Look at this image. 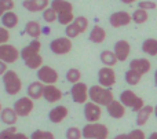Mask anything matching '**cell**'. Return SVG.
<instances>
[{"instance_id":"6da1fadb","label":"cell","mask_w":157,"mask_h":139,"mask_svg":"<svg viewBox=\"0 0 157 139\" xmlns=\"http://www.w3.org/2000/svg\"><path fill=\"white\" fill-rule=\"evenodd\" d=\"M51 7L57 11L58 14V22L61 25H71L75 21V14H73V4L68 0H52Z\"/></svg>"},{"instance_id":"7a4b0ae2","label":"cell","mask_w":157,"mask_h":139,"mask_svg":"<svg viewBox=\"0 0 157 139\" xmlns=\"http://www.w3.org/2000/svg\"><path fill=\"white\" fill-rule=\"evenodd\" d=\"M90 101L99 105V106H108L109 103L114 101L113 91L99 84L92 85V87H90Z\"/></svg>"},{"instance_id":"3957f363","label":"cell","mask_w":157,"mask_h":139,"mask_svg":"<svg viewBox=\"0 0 157 139\" xmlns=\"http://www.w3.org/2000/svg\"><path fill=\"white\" fill-rule=\"evenodd\" d=\"M3 84L4 90L8 95H18L22 90V80L19 79L18 73L15 70H7L3 76Z\"/></svg>"},{"instance_id":"277c9868","label":"cell","mask_w":157,"mask_h":139,"mask_svg":"<svg viewBox=\"0 0 157 139\" xmlns=\"http://www.w3.org/2000/svg\"><path fill=\"white\" fill-rule=\"evenodd\" d=\"M83 137L86 139H108L109 128L102 123H88L83 128Z\"/></svg>"},{"instance_id":"5b68a950","label":"cell","mask_w":157,"mask_h":139,"mask_svg":"<svg viewBox=\"0 0 157 139\" xmlns=\"http://www.w3.org/2000/svg\"><path fill=\"white\" fill-rule=\"evenodd\" d=\"M120 102H121L125 107H130L131 110H134V112H136V113L145 106L144 99H142L141 96H138L131 90H124L120 94Z\"/></svg>"},{"instance_id":"8992f818","label":"cell","mask_w":157,"mask_h":139,"mask_svg":"<svg viewBox=\"0 0 157 139\" xmlns=\"http://www.w3.org/2000/svg\"><path fill=\"white\" fill-rule=\"evenodd\" d=\"M71 95L75 103L86 105L90 99V88L87 87L86 83H76L71 88Z\"/></svg>"},{"instance_id":"52a82bcc","label":"cell","mask_w":157,"mask_h":139,"mask_svg":"<svg viewBox=\"0 0 157 139\" xmlns=\"http://www.w3.org/2000/svg\"><path fill=\"white\" fill-rule=\"evenodd\" d=\"M73 48V43L72 39L69 37H57L50 43V50L54 52L55 55H66L72 51Z\"/></svg>"},{"instance_id":"ba28073f","label":"cell","mask_w":157,"mask_h":139,"mask_svg":"<svg viewBox=\"0 0 157 139\" xmlns=\"http://www.w3.org/2000/svg\"><path fill=\"white\" fill-rule=\"evenodd\" d=\"M19 58H21V51L15 46L10 43L0 46V61L10 65V63H15Z\"/></svg>"},{"instance_id":"9c48e42d","label":"cell","mask_w":157,"mask_h":139,"mask_svg":"<svg viewBox=\"0 0 157 139\" xmlns=\"http://www.w3.org/2000/svg\"><path fill=\"white\" fill-rule=\"evenodd\" d=\"M36 76H37V80L39 81H41L43 84H55V83L58 81V79H59V74H58V72L55 70L54 68H51V66H47V65H43L40 69L37 70V73H36Z\"/></svg>"},{"instance_id":"30bf717a","label":"cell","mask_w":157,"mask_h":139,"mask_svg":"<svg viewBox=\"0 0 157 139\" xmlns=\"http://www.w3.org/2000/svg\"><path fill=\"white\" fill-rule=\"evenodd\" d=\"M14 110L17 112V115L19 117H26L35 109V103H33V99L29 98V96H22V98L17 99L14 102Z\"/></svg>"},{"instance_id":"8fae6325","label":"cell","mask_w":157,"mask_h":139,"mask_svg":"<svg viewBox=\"0 0 157 139\" xmlns=\"http://www.w3.org/2000/svg\"><path fill=\"white\" fill-rule=\"evenodd\" d=\"M98 83L99 85L106 88H112L116 84V72L113 70V68L109 66H103L98 70Z\"/></svg>"},{"instance_id":"7c38bea8","label":"cell","mask_w":157,"mask_h":139,"mask_svg":"<svg viewBox=\"0 0 157 139\" xmlns=\"http://www.w3.org/2000/svg\"><path fill=\"white\" fill-rule=\"evenodd\" d=\"M132 22V15L127 11H116L109 17V24L112 28H123Z\"/></svg>"},{"instance_id":"4fadbf2b","label":"cell","mask_w":157,"mask_h":139,"mask_svg":"<svg viewBox=\"0 0 157 139\" xmlns=\"http://www.w3.org/2000/svg\"><path fill=\"white\" fill-rule=\"evenodd\" d=\"M102 116V109L99 105L94 103V102H87L84 105V117L88 123H98Z\"/></svg>"},{"instance_id":"5bb4252c","label":"cell","mask_w":157,"mask_h":139,"mask_svg":"<svg viewBox=\"0 0 157 139\" xmlns=\"http://www.w3.org/2000/svg\"><path fill=\"white\" fill-rule=\"evenodd\" d=\"M62 96H63L62 91L55 84H47L46 87H44L43 98L46 99L47 102H50V103H57V102H59L61 99H62Z\"/></svg>"},{"instance_id":"9a60e30c","label":"cell","mask_w":157,"mask_h":139,"mask_svg":"<svg viewBox=\"0 0 157 139\" xmlns=\"http://www.w3.org/2000/svg\"><path fill=\"white\" fill-rule=\"evenodd\" d=\"M69 115V109L63 105H58V106L52 107L48 113V120L51 121L52 124H59L68 117Z\"/></svg>"},{"instance_id":"2e32d148","label":"cell","mask_w":157,"mask_h":139,"mask_svg":"<svg viewBox=\"0 0 157 139\" xmlns=\"http://www.w3.org/2000/svg\"><path fill=\"white\" fill-rule=\"evenodd\" d=\"M114 54H116L117 59L119 62H124L127 61V58L130 57V52H131V46L127 40H119L114 43Z\"/></svg>"},{"instance_id":"e0dca14e","label":"cell","mask_w":157,"mask_h":139,"mask_svg":"<svg viewBox=\"0 0 157 139\" xmlns=\"http://www.w3.org/2000/svg\"><path fill=\"white\" fill-rule=\"evenodd\" d=\"M40 50H41V41L37 40V39L32 40L26 47H24V48L21 50L22 61H26V59H29V58L35 57V55H39L40 54Z\"/></svg>"},{"instance_id":"ac0fdd59","label":"cell","mask_w":157,"mask_h":139,"mask_svg":"<svg viewBox=\"0 0 157 139\" xmlns=\"http://www.w3.org/2000/svg\"><path fill=\"white\" fill-rule=\"evenodd\" d=\"M125 109H127V107H125L120 101H116V99H114L112 103H109L108 106H106L108 115L110 116L112 118H116V120H120V118L124 117L125 116Z\"/></svg>"},{"instance_id":"d6986e66","label":"cell","mask_w":157,"mask_h":139,"mask_svg":"<svg viewBox=\"0 0 157 139\" xmlns=\"http://www.w3.org/2000/svg\"><path fill=\"white\" fill-rule=\"evenodd\" d=\"M130 69H134L138 73H141L142 76L146 73H149L150 69H152V63H150L149 59L146 58H135L130 62Z\"/></svg>"},{"instance_id":"ffe728a7","label":"cell","mask_w":157,"mask_h":139,"mask_svg":"<svg viewBox=\"0 0 157 139\" xmlns=\"http://www.w3.org/2000/svg\"><path fill=\"white\" fill-rule=\"evenodd\" d=\"M22 6L30 13H40L48 8L50 0H24Z\"/></svg>"},{"instance_id":"44dd1931","label":"cell","mask_w":157,"mask_h":139,"mask_svg":"<svg viewBox=\"0 0 157 139\" xmlns=\"http://www.w3.org/2000/svg\"><path fill=\"white\" fill-rule=\"evenodd\" d=\"M18 117L19 116L17 115V112L14 110V107H4L3 112H2V115H0V120H2V123L6 124V126H8V127L15 126V123L18 121Z\"/></svg>"},{"instance_id":"7402d4cb","label":"cell","mask_w":157,"mask_h":139,"mask_svg":"<svg viewBox=\"0 0 157 139\" xmlns=\"http://www.w3.org/2000/svg\"><path fill=\"white\" fill-rule=\"evenodd\" d=\"M44 87H46V84H43V83L39 81V80H37V81L30 83V84L28 85V96H29V98H32L33 101L43 98Z\"/></svg>"},{"instance_id":"603a6c76","label":"cell","mask_w":157,"mask_h":139,"mask_svg":"<svg viewBox=\"0 0 157 139\" xmlns=\"http://www.w3.org/2000/svg\"><path fill=\"white\" fill-rule=\"evenodd\" d=\"M155 113V107L152 105H145L138 113H136V126L142 127L149 121V118L152 117V115Z\"/></svg>"},{"instance_id":"cb8c5ba5","label":"cell","mask_w":157,"mask_h":139,"mask_svg":"<svg viewBox=\"0 0 157 139\" xmlns=\"http://www.w3.org/2000/svg\"><path fill=\"white\" fill-rule=\"evenodd\" d=\"M105 39H106V30L102 26H98V25H95L92 28L88 35V40L95 44H102L105 41Z\"/></svg>"},{"instance_id":"d4e9b609","label":"cell","mask_w":157,"mask_h":139,"mask_svg":"<svg viewBox=\"0 0 157 139\" xmlns=\"http://www.w3.org/2000/svg\"><path fill=\"white\" fill-rule=\"evenodd\" d=\"M43 32V28L37 21H28L25 25V33L32 39H39Z\"/></svg>"},{"instance_id":"484cf974","label":"cell","mask_w":157,"mask_h":139,"mask_svg":"<svg viewBox=\"0 0 157 139\" xmlns=\"http://www.w3.org/2000/svg\"><path fill=\"white\" fill-rule=\"evenodd\" d=\"M18 22H19V18L14 11H7V13L2 17V24H3V26L7 28V29H14V28L18 25Z\"/></svg>"},{"instance_id":"4316f807","label":"cell","mask_w":157,"mask_h":139,"mask_svg":"<svg viewBox=\"0 0 157 139\" xmlns=\"http://www.w3.org/2000/svg\"><path fill=\"white\" fill-rule=\"evenodd\" d=\"M99 58H101V62L103 63V66H109V68H113L119 62L114 51H109V50H105V51L101 52Z\"/></svg>"},{"instance_id":"83f0119b","label":"cell","mask_w":157,"mask_h":139,"mask_svg":"<svg viewBox=\"0 0 157 139\" xmlns=\"http://www.w3.org/2000/svg\"><path fill=\"white\" fill-rule=\"evenodd\" d=\"M0 139H30V138L28 135L22 134V132H17V128L13 126L0 132Z\"/></svg>"},{"instance_id":"f1b7e54d","label":"cell","mask_w":157,"mask_h":139,"mask_svg":"<svg viewBox=\"0 0 157 139\" xmlns=\"http://www.w3.org/2000/svg\"><path fill=\"white\" fill-rule=\"evenodd\" d=\"M142 51L150 57L157 55V39H146L142 43Z\"/></svg>"},{"instance_id":"f546056e","label":"cell","mask_w":157,"mask_h":139,"mask_svg":"<svg viewBox=\"0 0 157 139\" xmlns=\"http://www.w3.org/2000/svg\"><path fill=\"white\" fill-rule=\"evenodd\" d=\"M124 79H125V81H127V84L136 85V84H139V81H141L142 74L138 73L136 70H134V69H128V70L125 72Z\"/></svg>"},{"instance_id":"4dcf8cb0","label":"cell","mask_w":157,"mask_h":139,"mask_svg":"<svg viewBox=\"0 0 157 139\" xmlns=\"http://www.w3.org/2000/svg\"><path fill=\"white\" fill-rule=\"evenodd\" d=\"M131 15H132V22H135V24H138V25L145 24V22L149 19V13H147L146 10H142V8H136Z\"/></svg>"},{"instance_id":"1f68e13d","label":"cell","mask_w":157,"mask_h":139,"mask_svg":"<svg viewBox=\"0 0 157 139\" xmlns=\"http://www.w3.org/2000/svg\"><path fill=\"white\" fill-rule=\"evenodd\" d=\"M24 62H25V65H26V68L33 69V70H39V69L43 66V57L39 54V55H35V57L29 58V59L24 61Z\"/></svg>"},{"instance_id":"d6a6232c","label":"cell","mask_w":157,"mask_h":139,"mask_svg":"<svg viewBox=\"0 0 157 139\" xmlns=\"http://www.w3.org/2000/svg\"><path fill=\"white\" fill-rule=\"evenodd\" d=\"M66 80H68L71 84H76V83H80L81 80V72L76 68H71L68 72H66Z\"/></svg>"},{"instance_id":"836d02e7","label":"cell","mask_w":157,"mask_h":139,"mask_svg":"<svg viewBox=\"0 0 157 139\" xmlns=\"http://www.w3.org/2000/svg\"><path fill=\"white\" fill-rule=\"evenodd\" d=\"M43 19L47 24H52V22L58 21V14L52 7H48L43 11Z\"/></svg>"},{"instance_id":"e575fe53","label":"cell","mask_w":157,"mask_h":139,"mask_svg":"<svg viewBox=\"0 0 157 139\" xmlns=\"http://www.w3.org/2000/svg\"><path fill=\"white\" fill-rule=\"evenodd\" d=\"M14 7H15L14 0H0V18H2L7 11H13Z\"/></svg>"},{"instance_id":"d590c367","label":"cell","mask_w":157,"mask_h":139,"mask_svg":"<svg viewBox=\"0 0 157 139\" xmlns=\"http://www.w3.org/2000/svg\"><path fill=\"white\" fill-rule=\"evenodd\" d=\"M30 139H55V135L50 131H43V130H36L32 135Z\"/></svg>"},{"instance_id":"8d00e7d4","label":"cell","mask_w":157,"mask_h":139,"mask_svg":"<svg viewBox=\"0 0 157 139\" xmlns=\"http://www.w3.org/2000/svg\"><path fill=\"white\" fill-rule=\"evenodd\" d=\"M65 137L66 139H81L83 138V130L77 128V127H69Z\"/></svg>"},{"instance_id":"74e56055","label":"cell","mask_w":157,"mask_h":139,"mask_svg":"<svg viewBox=\"0 0 157 139\" xmlns=\"http://www.w3.org/2000/svg\"><path fill=\"white\" fill-rule=\"evenodd\" d=\"M73 24L77 26V29L80 30V33H84L87 29H88V19L86 17H76L73 21Z\"/></svg>"},{"instance_id":"f35d334b","label":"cell","mask_w":157,"mask_h":139,"mask_svg":"<svg viewBox=\"0 0 157 139\" xmlns=\"http://www.w3.org/2000/svg\"><path fill=\"white\" fill-rule=\"evenodd\" d=\"M65 33H66V37H69V39H76L78 35H81L80 30L77 29V26L73 24V22H72L71 25H68V26H66Z\"/></svg>"},{"instance_id":"ab89813d","label":"cell","mask_w":157,"mask_h":139,"mask_svg":"<svg viewBox=\"0 0 157 139\" xmlns=\"http://www.w3.org/2000/svg\"><path fill=\"white\" fill-rule=\"evenodd\" d=\"M10 40V32H8L7 28L0 26V46L2 44H7Z\"/></svg>"},{"instance_id":"60d3db41","label":"cell","mask_w":157,"mask_h":139,"mask_svg":"<svg viewBox=\"0 0 157 139\" xmlns=\"http://www.w3.org/2000/svg\"><path fill=\"white\" fill-rule=\"evenodd\" d=\"M157 7V4L155 2H152V0H144V2H139L138 4V8H142V10H155V8Z\"/></svg>"},{"instance_id":"b9f144b4","label":"cell","mask_w":157,"mask_h":139,"mask_svg":"<svg viewBox=\"0 0 157 139\" xmlns=\"http://www.w3.org/2000/svg\"><path fill=\"white\" fill-rule=\"evenodd\" d=\"M128 139H146V135L142 130L136 128V130H132V131L128 134Z\"/></svg>"},{"instance_id":"7bdbcfd3","label":"cell","mask_w":157,"mask_h":139,"mask_svg":"<svg viewBox=\"0 0 157 139\" xmlns=\"http://www.w3.org/2000/svg\"><path fill=\"white\" fill-rule=\"evenodd\" d=\"M7 70H8V69H7V63L3 62V61H0V76L3 77Z\"/></svg>"},{"instance_id":"ee69618b","label":"cell","mask_w":157,"mask_h":139,"mask_svg":"<svg viewBox=\"0 0 157 139\" xmlns=\"http://www.w3.org/2000/svg\"><path fill=\"white\" fill-rule=\"evenodd\" d=\"M114 139H128V134H120V135H117Z\"/></svg>"},{"instance_id":"f6af8a7d","label":"cell","mask_w":157,"mask_h":139,"mask_svg":"<svg viewBox=\"0 0 157 139\" xmlns=\"http://www.w3.org/2000/svg\"><path fill=\"white\" fill-rule=\"evenodd\" d=\"M124 4H132V3H135V2H138V0H121Z\"/></svg>"},{"instance_id":"bcb514c9","label":"cell","mask_w":157,"mask_h":139,"mask_svg":"<svg viewBox=\"0 0 157 139\" xmlns=\"http://www.w3.org/2000/svg\"><path fill=\"white\" fill-rule=\"evenodd\" d=\"M146 139H157V132H152Z\"/></svg>"},{"instance_id":"7dc6e473","label":"cell","mask_w":157,"mask_h":139,"mask_svg":"<svg viewBox=\"0 0 157 139\" xmlns=\"http://www.w3.org/2000/svg\"><path fill=\"white\" fill-rule=\"evenodd\" d=\"M155 84H156V87H157V70L155 72Z\"/></svg>"},{"instance_id":"c3c4849f","label":"cell","mask_w":157,"mask_h":139,"mask_svg":"<svg viewBox=\"0 0 157 139\" xmlns=\"http://www.w3.org/2000/svg\"><path fill=\"white\" fill-rule=\"evenodd\" d=\"M3 109H4V107L2 106V102H0V115H2V112H3Z\"/></svg>"},{"instance_id":"681fc988","label":"cell","mask_w":157,"mask_h":139,"mask_svg":"<svg viewBox=\"0 0 157 139\" xmlns=\"http://www.w3.org/2000/svg\"><path fill=\"white\" fill-rule=\"evenodd\" d=\"M155 116H156V117H157V105H156V106H155Z\"/></svg>"}]
</instances>
